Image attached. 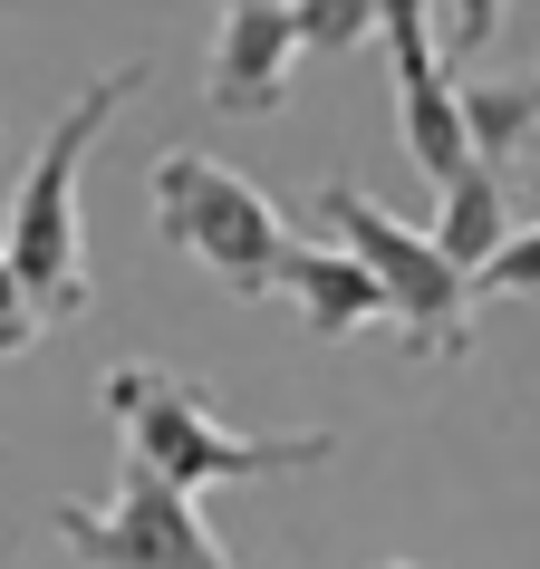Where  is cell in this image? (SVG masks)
I'll return each instance as SVG.
<instances>
[{
    "label": "cell",
    "instance_id": "1",
    "mask_svg": "<svg viewBox=\"0 0 540 569\" xmlns=\"http://www.w3.org/2000/svg\"><path fill=\"white\" fill-rule=\"evenodd\" d=\"M146 88V59H117L107 78H88V88L59 107V126L39 136L30 174H20V193H10V270L30 280L39 319L59 329V319H88L97 309V280H88V212H78V174H88L97 136L117 126V107Z\"/></svg>",
    "mask_w": 540,
    "mask_h": 569
},
{
    "label": "cell",
    "instance_id": "2",
    "mask_svg": "<svg viewBox=\"0 0 540 569\" xmlns=\"http://www.w3.org/2000/svg\"><path fill=\"white\" fill-rule=\"evenodd\" d=\"M107 416L126 425V453L154 463L174 492H203V482H261V473H309V463H329V453H338V435H232V425L203 406L193 377L146 367V358L107 367Z\"/></svg>",
    "mask_w": 540,
    "mask_h": 569
},
{
    "label": "cell",
    "instance_id": "3",
    "mask_svg": "<svg viewBox=\"0 0 540 569\" xmlns=\"http://www.w3.org/2000/svg\"><path fill=\"white\" fill-rule=\"evenodd\" d=\"M319 222H329L338 251L367 261V280L387 290L406 358H463V348H473V280L434 251V232L396 222L367 183H319Z\"/></svg>",
    "mask_w": 540,
    "mask_h": 569
},
{
    "label": "cell",
    "instance_id": "4",
    "mask_svg": "<svg viewBox=\"0 0 540 569\" xmlns=\"http://www.w3.org/2000/svg\"><path fill=\"white\" fill-rule=\"evenodd\" d=\"M154 232L193 251L212 280H232L241 300H270L280 280H290V251L300 232L280 222L261 183H241L232 164H212V154H154Z\"/></svg>",
    "mask_w": 540,
    "mask_h": 569
},
{
    "label": "cell",
    "instance_id": "5",
    "mask_svg": "<svg viewBox=\"0 0 540 569\" xmlns=\"http://www.w3.org/2000/svg\"><path fill=\"white\" fill-rule=\"evenodd\" d=\"M49 521L78 550V569H232L222 540L203 531V502L174 492L136 453H126V473H117V502H59Z\"/></svg>",
    "mask_w": 540,
    "mask_h": 569
},
{
    "label": "cell",
    "instance_id": "6",
    "mask_svg": "<svg viewBox=\"0 0 540 569\" xmlns=\"http://www.w3.org/2000/svg\"><path fill=\"white\" fill-rule=\"evenodd\" d=\"M387 49H396V126H406V154L424 164L434 193H453L482 154H473V126H463V88H453V68L434 59V10L396 0L387 10Z\"/></svg>",
    "mask_w": 540,
    "mask_h": 569
},
{
    "label": "cell",
    "instance_id": "7",
    "mask_svg": "<svg viewBox=\"0 0 540 569\" xmlns=\"http://www.w3.org/2000/svg\"><path fill=\"white\" fill-rule=\"evenodd\" d=\"M290 59H300V10L280 0H232L203 59V107L212 117H270L290 97Z\"/></svg>",
    "mask_w": 540,
    "mask_h": 569
},
{
    "label": "cell",
    "instance_id": "8",
    "mask_svg": "<svg viewBox=\"0 0 540 569\" xmlns=\"http://www.w3.org/2000/svg\"><path fill=\"white\" fill-rule=\"evenodd\" d=\"M290 300H300L309 338H358V329H396L387 290L367 280V261H348L338 241H300L290 251V280H280Z\"/></svg>",
    "mask_w": 540,
    "mask_h": 569
},
{
    "label": "cell",
    "instance_id": "9",
    "mask_svg": "<svg viewBox=\"0 0 540 569\" xmlns=\"http://www.w3.org/2000/svg\"><path fill=\"white\" fill-rule=\"evenodd\" d=\"M424 232H434V251H444L463 280H482V270L502 261V241L521 232V222H511V203H502V174H492V164H473V174L444 193V212H434Z\"/></svg>",
    "mask_w": 540,
    "mask_h": 569
},
{
    "label": "cell",
    "instance_id": "10",
    "mask_svg": "<svg viewBox=\"0 0 540 569\" xmlns=\"http://www.w3.org/2000/svg\"><path fill=\"white\" fill-rule=\"evenodd\" d=\"M463 126H473V154H521V136L540 126V68L531 78H463Z\"/></svg>",
    "mask_w": 540,
    "mask_h": 569
},
{
    "label": "cell",
    "instance_id": "11",
    "mask_svg": "<svg viewBox=\"0 0 540 569\" xmlns=\"http://www.w3.org/2000/svg\"><path fill=\"white\" fill-rule=\"evenodd\" d=\"M473 290H502V300H531V290H540V222H521V232L502 241V261L482 270Z\"/></svg>",
    "mask_w": 540,
    "mask_h": 569
},
{
    "label": "cell",
    "instance_id": "12",
    "mask_svg": "<svg viewBox=\"0 0 540 569\" xmlns=\"http://www.w3.org/2000/svg\"><path fill=\"white\" fill-rule=\"evenodd\" d=\"M492 30H502V10H492V0H473V10H434V59H444V68H463Z\"/></svg>",
    "mask_w": 540,
    "mask_h": 569
},
{
    "label": "cell",
    "instance_id": "13",
    "mask_svg": "<svg viewBox=\"0 0 540 569\" xmlns=\"http://www.w3.org/2000/svg\"><path fill=\"white\" fill-rule=\"evenodd\" d=\"M39 329H49V319H39L30 280H20V270H10V251H0V358H20V348H30Z\"/></svg>",
    "mask_w": 540,
    "mask_h": 569
},
{
    "label": "cell",
    "instance_id": "14",
    "mask_svg": "<svg viewBox=\"0 0 540 569\" xmlns=\"http://www.w3.org/2000/svg\"><path fill=\"white\" fill-rule=\"evenodd\" d=\"M367 30H387V10H300V49H358Z\"/></svg>",
    "mask_w": 540,
    "mask_h": 569
},
{
    "label": "cell",
    "instance_id": "15",
    "mask_svg": "<svg viewBox=\"0 0 540 569\" xmlns=\"http://www.w3.org/2000/svg\"><path fill=\"white\" fill-rule=\"evenodd\" d=\"M377 569H406V560H377Z\"/></svg>",
    "mask_w": 540,
    "mask_h": 569
}]
</instances>
